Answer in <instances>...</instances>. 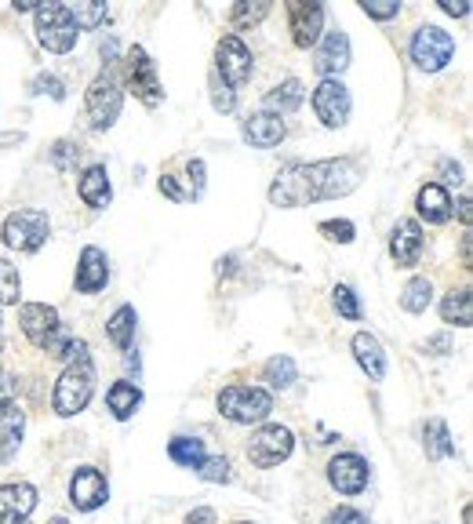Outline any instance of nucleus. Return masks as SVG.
I'll return each instance as SVG.
<instances>
[{"mask_svg": "<svg viewBox=\"0 0 473 524\" xmlns=\"http://www.w3.org/2000/svg\"><path fill=\"white\" fill-rule=\"evenodd\" d=\"M128 91L135 95V99L142 102V106H161L164 91H161V77H157V62L150 59V51L142 48V44H135V48L128 51Z\"/></svg>", "mask_w": 473, "mask_h": 524, "instance_id": "nucleus-10", "label": "nucleus"}, {"mask_svg": "<svg viewBox=\"0 0 473 524\" xmlns=\"http://www.w3.org/2000/svg\"><path fill=\"white\" fill-rule=\"evenodd\" d=\"M186 175L193 179V197H201L204 193V161L201 157H193V161L186 164Z\"/></svg>", "mask_w": 473, "mask_h": 524, "instance_id": "nucleus-44", "label": "nucleus"}, {"mask_svg": "<svg viewBox=\"0 0 473 524\" xmlns=\"http://www.w3.org/2000/svg\"><path fill=\"white\" fill-rule=\"evenodd\" d=\"M11 397H15V375L0 372V408H4V404H11Z\"/></svg>", "mask_w": 473, "mask_h": 524, "instance_id": "nucleus-46", "label": "nucleus"}, {"mask_svg": "<svg viewBox=\"0 0 473 524\" xmlns=\"http://www.w3.org/2000/svg\"><path fill=\"white\" fill-rule=\"evenodd\" d=\"M106 499H110V484H106V474H102L99 466H77L70 477V503L81 514H91Z\"/></svg>", "mask_w": 473, "mask_h": 524, "instance_id": "nucleus-13", "label": "nucleus"}, {"mask_svg": "<svg viewBox=\"0 0 473 524\" xmlns=\"http://www.w3.org/2000/svg\"><path fill=\"white\" fill-rule=\"evenodd\" d=\"M139 404H142V390L135 383H128V379H121V383H113L110 390H106V408H110V415L117 423L131 419V415L139 412Z\"/></svg>", "mask_w": 473, "mask_h": 524, "instance_id": "nucleus-26", "label": "nucleus"}, {"mask_svg": "<svg viewBox=\"0 0 473 524\" xmlns=\"http://www.w3.org/2000/svg\"><path fill=\"white\" fill-rule=\"evenodd\" d=\"M350 350H353V357H357V364L364 368V375H368L372 383H383L386 368H390V357H386L383 343H379L372 332H357L350 339Z\"/></svg>", "mask_w": 473, "mask_h": 524, "instance_id": "nucleus-21", "label": "nucleus"}, {"mask_svg": "<svg viewBox=\"0 0 473 524\" xmlns=\"http://www.w3.org/2000/svg\"><path fill=\"white\" fill-rule=\"evenodd\" d=\"M161 193H164V197H172V201H182L179 182H175L172 175H164V179H161Z\"/></svg>", "mask_w": 473, "mask_h": 524, "instance_id": "nucleus-49", "label": "nucleus"}, {"mask_svg": "<svg viewBox=\"0 0 473 524\" xmlns=\"http://www.w3.org/2000/svg\"><path fill=\"white\" fill-rule=\"evenodd\" d=\"M423 452H426V459H433V463L452 459L455 441H452V430H448V423H441V419H430V423L423 426Z\"/></svg>", "mask_w": 473, "mask_h": 524, "instance_id": "nucleus-27", "label": "nucleus"}, {"mask_svg": "<svg viewBox=\"0 0 473 524\" xmlns=\"http://www.w3.org/2000/svg\"><path fill=\"white\" fill-rule=\"evenodd\" d=\"M324 524H368V517L361 510H353V506H335L332 514L324 517Z\"/></svg>", "mask_w": 473, "mask_h": 524, "instance_id": "nucleus-43", "label": "nucleus"}, {"mask_svg": "<svg viewBox=\"0 0 473 524\" xmlns=\"http://www.w3.org/2000/svg\"><path fill=\"white\" fill-rule=\"evenodd\" d=\"M332 303H335V310H339V317H346V321H361V299H357V292H353L350 284H335Z\"/></svg>", "mask_w": 473, "mask_h": 524, "instance_id": "nucleus-37", "label": "nucleus"}, {"mask_svg": "<svg viewBox=\"0 0 473 524\" xmlns=\"http://www.w3.org/2000/svg\"><path fill=\"white\" fill-rule=\"evenodd\" d=\"M455 59V37L444 33L441 26H419V33L412 37V62L419 70L437 73Z\"/></svg>", "mask_w": 473, "mask_h": 524, "instance_id": "nucleus-9", "label": "nucleus"}, {"mask_svg": "<svg viewBox=\"0 0 473 524\" xmlns=\"http://www.w3.org/2000/svg\"><path fill=\"white\" fill-rule=\"evenodd\" d=\"M212 106H215L219 113H233V106H237V91L226 88V84H222L219 77L212 81Z\"/></svg>", "mask_w": 473, "mask_h": 524, "instance_id": "nucleus-42", "label": "nucleus"}, {"mask_svg": "<svg viewBox=\"0 0 473 524\" xmlns=\"http://www.w3.org/2000/svg\"><path fill=\"white\" fill-rule=\"evenodd\" d=\"M0 237L15 252H41V244L51 237V219L41 208H19V212H11L4 219Z\"/></svg>", "mask_w": 473, "mask_h": 524, "instance_id": "nucleus-6", "label": "nucleus"}, {"mask_svg": "<svg viewBox=\"0 0 473 524\" xmlns=\"http://www.w3.org/2000/svg\"><path fill=\"white\" fill-rule=\"evenodd\" d=\"M350 66V37L343 30L321 33L317 55H313V70L321 73L324 81H339V73Z\"/></svg>", "mask_w": 473, "mask_h": 524, "instance_id": "nucleus-16", "label": "nucleus"}, {"mask_svg": "<svg viewBox=\"0 0 473 524\" xmlns=\"http://www.w3.org/2000/svg\"><path fill=\"white\" fill-rule=\"evenodd\" d=\"M372 481V466L368 459L357 452H339L328 463V484H332L339 495H361Z\"/></svg>", "mask_w": 473, "mask_h": 524, "instance_id": "nucleus-12", "label": "nucleus"}, {"mask_svg": "<svg viewBox=\"0 0 473 524\" xmlns=\"http://www.w3.org/2000/svg\"><path fill=\"white\" fill-rule=\"evenodd\" d=\"M241 524H252V521H241Z\"/></svg>", "mask_w": 473, "mask_h": 524, "instance_id": "nucleus-56", "label": "nucleus"}, {"mask_svg": "<svg viewBox=\"0 0 473 524\" xmlns=\"http://www.w3.org/2000/svg\"><path fill=\"white\" fill-rule=\"evenodd\" d=\"M302 99H306V88H302V81H295V77H288V81H281L277 88L266 95V102H262V110L273 113V117H284V113H295L302 106Z\"/></svg>", "mask_w": 473, "mask_h": 524, "instance_id": "nucleus-25", "label": "nucleus"}, {"mask_svg": "<svg viewBox=\"0 0 473 524\" xmlns=\"http://www.w3.org/2000/svg\"><path fill=\"white\" fill-rule=\"evenodd\" d=\"M135 324H139L135 306H117V310H113V317L106 321V335H110V343L117 346V350L124 353L131 350V343H135Z\"/></svg>", "mask_w": 473, "mask_h": 524, "instance_id": "nucleus-28", "label": "nucleus"}, {"mask_svg": "<svg viewBox=\"0 0 473 524\" xmlns=\"http://www.w3.org/2000/svg\"><path fill=\"white\" fill-rule=\"evenodd\" d=\"M233 262H237L233 255H230V259H219V273H233Z\"/></svg>", "mask_w": 473, "mask_h": 524, "instance_id": "nucleus-54", "label": "nucleus"}, {"mask_svg": "<svg viewBox=\"0 0 473 524\" xmlns=\"http://www.w3.org/2000/svg\"><path fill=\"white\" fill-rule=\"evenodd\" d=\"M37 4H41V0H11L15 11H37Z\"/></svg>", "mask_w": 473, "mask_h": 524, "instance_id": "nucleus-52", "label": "nucleus"}, {"mask_svg": "<svg viewBox=\"0 0 473 524\" xmlns=\"http://www.w3.org/2000/svg\"><path fill=\"white\" fill-rule=\"evenodd\" d=\"M361 186V164L350 157L339 161H313V164H288L270 182L273 208H306L317 201H335Z\"/></svg>", "mask_w": 473, "mask_h": 524, "instance_id": "nucleus-1", "label": "nucleus"}, {"mask_svg": "<svg viewBox=\"0 0 473 524\" xmlns=\"http://www.w3.org/2000/svg\"><path fill=\"white\" fill-rule=\"evenodd\" d=\"M106 281H110V259H106V252L102 248H95V244H88L81 252V259H77V273H73V288L81 295H95L106 288Z\"/></svg>", "mask_w": 473, "mask_h": 524, "instance_id": "nucleus-18", "label": "nucleus"}, {"mask_svg": "<svg viewBox=\"0 0 473 524\" xmlns=\"http://www.w3.org/2000/svg\"><path fill=\"white\" fill-rule=\"evenodd\" d=\"M433 303V281L430 277H412V281L404 284L401 292V306L408 313H426Z\"/></svg>", "mask_w": 473, "mask_h": 524, "instance_id": "nucleus-30", "label": "nucleus"}, {"mask_svg": "<svg viewBox=\"0 0 473 524\" xmlns=\"http://www.w3.org/2000/svg\"><path fill=\"white\" fill-rule=\"evenodd\" d=\"M361 8L368 19H379V22L401 15V4H397V0H361Z\"/></svg>", "mask_w": 473, "mask_h": 524, "instance_id": "nucleus-39", "label": "nucleus"}, {"mask_svg": "<svg viewBox=\"0 0 473 524\" xmlns=\"http://www.w3.org/2000/svg\"><path fill=\"white\" fill-rule=\"evenodd\" d=\"M252 51L248 44L237 37V33H226L215 48V77H219L226 88H241V84L252 81Z\"/></svg>", "mask_w": 473, "mask_h": 524, "instance_id": "nucleus-8", "label": "nucleus"}, {"mask_svg": "<svg viewBox=\"0 0 473 524\" xmlns=\"http://www.w3.org/2000/svg\"><path fill=\"white\" fill-rule=\"evenodd\" d=\"M288 26H292L295 48L310 51L324 33V4H313V0L310 4H306V0L288 4Z\"/></svg>", "mask_w": 473, "mask_h": 524, "instance_id": "nucleus-15", "label": "nucleus"}, {"mask_svg": "<svg viewBox=\"0 0 473 524\" xmlns=\"http://www.w3.org/2000/svg\"><path fill=\"white\" fill-rule=\"evenodd\" d=\"M423 226H419V219H401L397 226H393L390 233V255L393 262L401 266V270H412V266H419V259H423Z\"/></svg>", "mask_w": 473, "mask_h": 524, "instance_id": "nucleus-17", "label": "nucleus"}, {"mask_svg": "<svg viewBox=\"0 0 473 524\" xmlns=\"http://www.w3.org/2000/svg\"><path fill=\"white\" fill-rule=\"evenodd\" d=\"M37 19V41L51 51V55H66V51L77 48V22H73L70 4H37L33 11Z\"/></svg>", "mask_w": 473, "mask_h": 524, "instance_id": "nucleus-4", "label": "nucleus"}, {"mask_svg": "<svg viewBox=\"0 0 473 524\" xmlns=\"http://www.w3.org/2000/svg\"><path fill=\"white\" fill-rule=\"evenodd\" d=\"M77 157H81V146H77V142H70V139H62V142H55V146H51V164H55L59 172H66V168H70Z\"/></svg>", "mask_w": 473, "mask_h": 524, "instance_id": "nucleus-40", "label": "nucleus"}, {"mask_svg": "<svg viewBox=\"0 0 473 524\" xmlns=\"http://www.w3.org/2000/svg\"><path fill=\"white\" fill-rule=\"evenodd\" d=\"M48 524H70V521H66V517H51Z\"/></svg>", "mask_w": 473, "mask_h": 524, "instance_id": "nucleus-55", "label": "nucleus"}, {"mask_svg": "<svg viewBox=\"0 0 473 524\" xmlns=\"http://www.w3.org/2000/svg\"><path fill=\"white\" fill-rule=\"evenodd\" d=\"M22 295V277L8 259H0V306H15Z\"/></svg>", "mask_w": 473, "mask_h": 524, "instance_id": "nucleus-35", "label": "nucleus"}, {"mask_svg": "<svg viewBox=\"0 0 473 524\" xmlns=\"http://www.w3.org/2000/svg\"><path fill=\"white\" fill-rule=\"evenodd\" d=\"M292 448H295V434L288 426L266 423L259 426L252 434V441H248V459H252V466H259V470H270V466H281L284 459L292 455Z\"/></svg>", "mask_w": 473, "mask_h": 524, "instance_id": "nucleus-7", "label": "nucleus"}, {"mask_svg": "<svg viewBox=\"0 0 473 524\" xmlns=\"http://www.w3.org/2000/svg\"><path fill=\"white\" fill-rule=\"evenodd\" d=\"M459 222H463L466 230H470V193H463V197H459Z\"/></svg>", "mask_w": 473, "mask_h": 524, "instance_id": "nucleus-51", "label": "nucleus"}, {"mask_svg": "<svg viewBox=\"0 0 473 524\" xmlns=\"http://www.w3.org/2000/svg\"><path fill=\"white\" fill-rule=\"evenodd\" d=\"M197 477L208 484H230L233 481L230 459H222V455H204L201 463H197Z\"/></svg>", "mask_w": 473, "mask_h": 524, "instance_id": "nucleus-34", "label": "nucleus"}, {"mask_svg": "<svg viewBox=\"0 0 473 524\" xmlns=\"http://www.w3.org/2000/svg\"><path fill=\"white\" fill-rule=\"evenodd\" d=\"M204 441L201 437H172V444H168V459L179 466H190V470H197V463L204 459Z\"/></svg>", "mask_w": 473, "mask_h": 524, "instance_id": "nucleus-31", "label": "nucleus"}, {"mask_svg": "<svg viewBox=\"0 0 473 524\" xmlns=\"http://www.w3.org/2000/svg\"><path fill=\"white\" fill-rule=\"evenodd\" d=\"M37 510V488L30 481L0 484V524H22Z\"/></svg>", "mask_w": 473, "mask_h": 524, "instance_id": "nucleus-19", "label": "nucleus"}, {"mask_svg": "<svg viewBox=\"0 0 473 524\" xmlns=\"http://www.w3.org/2000/svg\"><path fill=\"white\" fill-rule=\"evenodd\" d=\"M219 412H222V419L241 423V426L266 423L273 412V393L262 390V386H252V383H233L219 393Z\"/></svg>", "mask_w": 473, "mask_h": 524, "instance_id": "nucleus-3", "label": "nucleus"}, {"mask_svg": "<svg viewBox=\"0 0 473 524\" xmlns=\"http://www.w3.org/2000/svg\"><path fill=\"white\" fill-rule=\"evenodd\" d=\"M186 524H215V510L212 506H197V510L186 517Z\"/></svg>", "mask_w": 473, "mask_h": 524, "instance_id": "nucleus-47", "label": "nucleus"}, {"mask_svg": "<svg viewBox=\"0 0 473 524\" xmlns=\"http://www.w3.org/2000/svg\"><path fill=\"white\" fill-rule=\"evenodd\" d=\"M91 393H95V364H91L88 343L77 339L70 353V364L62 368L59 383H55V393H51V408H55V415L70 419V415L88 408Z\"/></svg>", "mask_w": 473, "mask_h": 524, "instance_id": "nucleus-2", "label": "nucleus"}, {"mask_svg": "<svg viewBox=\"0 0 473 524\" xmlns=\"http://www.w3.org/2000/svg\"><path fill=\"white\" fill-rule=\"evenodd\" d=\"M262 375H266V383L273 386V390H288V386L299 379V368H295V361L292 357H270L266 361V368H262Z\"/></svg>", "mask_w": 473, "mask_h": 524, "instance_id": "nucleus-33", "label": "nucleus"}, {"mask_svg": "<svg viewBox=\"0 0 473 524\" xmlns=\"http://www.w3.org/2000/svg\"><path fill=\"white\" fill-rule=\"evenodd\" d=\"M124 95L121 84L113 77V70H102L95 81L88 84V95H84V110H88V124L95 131H110L121 117Z\"/></svg>", "mask_w": 473, "mask_h": 524, "instance_id": "nucleus-5", "label": "nucleus"}, {"mask_svg": "<svg viewBox=\"0 0 473 524\" xmlns=\"http://www.w3.org/2000/svg\"><path fill=\"white\" fill-rule=\"evenodd\" d=\"M77 193H81V201L88 208H110L113 201V186H110V172H106V164H91L84 168L81 179H77Z\"/></svg>", "mask_w": 473, "mask_h": 524, "instance_id": "nucleus-22", "label": "nucleus"}, {"mask_svg": "<svg viewBox=\"0 0 473 524\" xmlns=\"http://www.w3.org/2000/svg\"><path fill=\"white\" fill-rule=\"evenodd\" d=\"M19 324H22V332H26V339H30L33 346H41V350L62 332L59 310L48 306V303H22L19 306Z\"/></svg>", "mask_w": 473, "mask_h": 524, "instance_id": "nucleus-14", "label": "nucleus"}, {"mask_svg": "<svg viewBox=\"0 0 473 524\" xmlns=\"http://www.w3.org/2000/svg\"><path fill=\"white\" fill-rule=\"evenodd\" d=\"M33 91H37V95H51V99H66V84H62L55 73H37V77H33Z\"/></svg>", "mask_w": 473, "mask_h": 524, "instance_id": "nucleus-41", "label": "nucleus"}, {"mask_svg": "<svg viewBox=\"0 0 473 524\" xmlns=\"http://www.w3.org/2000/svg\"><path fill=\"white\" fill-rule=\"evenodd\" d=\"M463 262L470 266V230L463 233Z\"/></svg>", "mask_w": 473, "mask_h": 524, "instance_id": "nucleus-53", "label": "nucleus"}, {"mask_svg": "<svg viewBox=\"0 0 473 524\" xmlns=\"http://www.w3.org/2000/svg\"><path fill=\"white\" fill-rule=\"evenodd\" d=\"M22 434H26V412L11 401L0 408V463H8L11 455L19 452Z\"/></svg>", "mask_w": 473, "mask_h": 524, "instance_id": "nucleus-23", "label": "nucleus"}, {"mask_svg": "<svg viewBox=\"0 0 473 524\" xmlns=\"http://www.w3.org/2000/svg\"><path fill=\"white\" fill-rule=\"evenodd\" d=\"M423 350H426V353H437V357H441V353L452 350V343H448V335H433V339H426Z\"/></svg>", "mask_w": 473, "mask_h": 524, "instance_id": "nucleus-48", "label": "nucleus"}, {"mask_svg": "<svg viewBox=\"0 0 473 524\" xmlns=\"http://www.w3.org/2000/svg\"><path fill=\"white\" fill-rule=\"evenodd\" d=\"M415 208H419V219L433 222V226H441V222L452 219V197L444 190L441 182H426L419 197H415Z\"/></svg>", "mask_w": 473, "mask_h": 524, "instance_id": "nucleus-24", "label": "nucleus"}, {"mask_svg": "<svg viewBox=\"0 0 473 524\" xmlns=\"http://www.w3.org/2000/svg\"><path fill=\"white\" fill-rule=\"evenodd\" d=\"M22 524H26V521H22Z\"/></svg>", "mask_w": 473, "mask_h": 524, "instance_id": "nucleus-57", "label": "nucleus"}, {"mask_svg": "<svg viewBox=\"0 0 473 524\" xmlns=\"http://www.w3.org/2000/svg\"><path fill=\"white\" fill-rule=\"evenodd\" d=\"M317 230L328 237V241H335V244H350L353 237H357V226H353L350 219H324Z\"/></svg>", "mask_w": 473, "mask_h": 524, "instance_id": "nucleus-38", "label": "nucleus"}, {"mask_svg": "<svg viewBox=\"0 0 473 524\" xmlns=\"http://www.w3.org/2000/svg\"><path fill=\"white\" fill-rule=\"evenodd\" d=\"M73 11V22H77V30H95V26H102V22L110 19V8L102 4V0H88V4H77Z\"/></svg>", "mask_w": 473, "mask_h": 524, "instance_id": "nucleus-36", "label": "nucleus"}, {"mask_svg": "<svg viewBox=\"0 0 473 524\" xmlns=\"http://www.w3.org/2000/svg\"><path fill=\"white\" fill-rule=\"evenodd\" d=\"M241 135H244V142H252L255 150H273V146H281L284 142L288 128H284L281 117L259 110V113H248V117H244Z\"/></svg>", "mask_w": 473, "mask_h": 524, "instance_id": "nucleus-20", "label": "nucleus"}, {"mask_svg": "<svg viewBox=\"0 0 473 524\" xmlns=\"http://www.w3.org/2000/svg\"><path fill=\"white\" fill-rule=\"evenodd\" d=\"M444 15H452V19H466L470 15V0H441Z\"/></svg>", "mask_w": 473, "mask_h": 524, "instance_id": "nucleus-45", "label": "nucleus"}, {"mask_svg": "<svg viewBox=\"0 0 473 524\" xmlns=\"http://www.w3.org/2000/svg\"><path fill=\"white\" fill-rule=\"evenodd\" d=\"M441 175H448V179H452V182H459V175H463V168H459V164H455V161H448V157H444V161H441Z\"/></svg>", "mask_w": 473, "mask_h": 524, "instance_id": "nucleus-50", "label": "nucleus"}, {"mask_svg": "<svg viewBox=\"0 0 473 524\" xmlns=\"http://www.w3.org/2000/svg\"><path fill=\"white\" fill-rule=\"evenodd\" d=\"M350 110H353V99H350V88L343 81H321L313 88V113L324 128H343L350 121Z\"/></svg>", "mask_w": 473, "mask_h": 524, "instance_id": "nucleus-11", "label": "nucleus"}, {"mask_svg": "<svg viewBox=\"0 0 473 524\" xmlns=\"http://www.w3.org/2000/svg\"><path fill=\"white\" fill-rule=\"evenodd\" d=\"M441 317H444V324H455V328H470V324H473L470 288H459V292L444 295V299H441Z\"/></svg>", "mask_w": 473, "mask_h": 524, "instance_id": "nucleus-29", "label": "nucleus"}, {"mask_svg": "<svg viewBox=\"0 0 473 524\" xmlns=\"http://www.w3.org/2000/svg\"><path fill=\"white\" fill-rule=\"evenodd\" d=\"M270 15V0H241V4H233L230 11V22L233 30H252V26H259L262 19Z\"/></svg>", "mask_w": 473, "mask_h": 524, "instance_id": "nucleus-32", "label": "nucleus"}]
</instances>
